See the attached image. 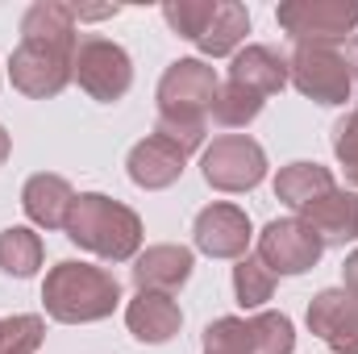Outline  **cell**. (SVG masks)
Segmentation results:
<instances>
[{"label": "cell", "mask_w": 358, "mask_h": 354, "mask_svg": "<svg viewBox=\"0 0 358 354\" xmlns=\"http://www.w3.org/2000/svg\"><path fill=\"white\" fill-rule=\"evenodd\" d=\"M287 80L296 84L300 96L334 108V104H346L350 92H355V76H350V63L338 46H292V59H287Z\"/></svg>", "instance_id": "cell-7"}, {"label": "cell", "mask_w": 358, "mask_h": 354, "mask_svg": "<svg viewBox=\"0 0 358 354\" xmlns=\"http://www.w3.org/2000/svg\"><path fill=\"white\" fill-rule=\"evenodd\" d=\"M192 238H196V250L208 255V259H246V246H250L255 229H250L246 208H238L229 200H217V204L196 213Z\"/></svg>", "instance_id": "cell-10"}, {"label": "cell", "mask_w": 358, "mask_h": 354, "mask_svg": "<svg viewBox=\"0 0 358 354\" xmlns=\"http://www.w3.org/2000/svg\"><path fill=\"white\" fill-rule=\"evenodd\" d=\"M71 204H76V187L63 176L38 171V176L25 179V187H21V208H25V217L38 229H63L67 217H71Z\"/></svg>", "instance_id": "cell-16"}, {"label": "cell", "mask_w": 358, "mask_h": 354, "mask_svg": "<svg viewBox=\"0 0 358 354\" xmlns=\"http://www.w3.org/2000/svg\"><path fill=\"white\" fill-rule=\"evenodd\" d=\"M46 342V321L38 313H17L0 321V354H38Z\"/></svg>", "instance_id": "cell-24"}, {"label": "cell", "mask_w": 358, "mask_h": 354, "mask_svg": "<svg viewBox=\"0 0 358 354\" xmlns=\"http://www.w3.org/2000/svg\"><path fill=\"white\" fill-rule=\"evenodd\" d=\"M71 80L88 92L92 100L113 104V100H121L129 92V84H134V63H129L125 46H117V42H108L100 34H88L76 46Z\"/></svg>", "instance_id": "cell-8"}, {"label": "cell", "mask_w": 358, "mask_h": 354, "mask_svg": "<svg viewBox=\"0 0 358 354\" xmlns=\"http://www.w3.org/2000/svg\"><path fill=\"white\" fill-rule=\"evenodd\" d=\"M321 255H325V242L300 217H275L259 234V259L275 275H304L321 263Z\"/></svg>", "instance_id": "cell-9"}, {"label": "cell", "mask_w": 358, "mask_h": 354, "mask_svg": "<svg viewBox=\"0 0 358 354\" xmlns=\"http://www.w3.org/2000/svg\"><path fill=\"white\" fill-rule=\"evenodd\" d=\"M342 288L358 300V250L355 255H346V263H342Z\"/></svg>", "instance_id": "cell-28"}, {"label": "cell", "mask_w": 358, "mask_h": 354, "mask_svg": "<svg viewBox=\"0 0 358 354\" xmlns=\"http://www.w3.org/2000/svg\"><path fill=\"white\" fill-rule=\"evenodd\" d=\"M338 187V179L329 167H321V163H308V159H300V163H287V167H279V176H275V196L287 204V208H304V204H313V200H321L325 192H334Z\"/></svg>", "instance_id": "cell-19"}, {"label": "cell", "mask_w": 358, "mask_h": 354, "mask_svg": "<svg viewBox=\"0 0 358 354\" xmlns=\"http://www.w3.org/2000/svg\"><path fill=\"white\" fill-rule=\"evenodd\" d=\"M229 84H238V88H246L267 100L275 92H283V84H287V59L279 50L263 46V42L242 46L234 55V63H229Z\"/></svg>", "instance_id": "cell-17"}, {"label": "cell", "mask_w": 358, "mask_h": 354, "mask_svg": "<svg viewBox=\"0 0 358 354\" xmlns=\"http://www.w3.org/2000/svg\"><path fill=\"white\" fill-rule=\"evenodd\" d=\"M192 250L187 246H176V242H159V246H146L138 259H134V283L138 292H179L187 279H192Z\"/></svg>", "instance_id": "cell-15"}, {"label": "cell", "mask_w": 358, "mask_h": 354, "mask_svg": "<svg viewBox=\"0 0 358 354\" xmlns=\"http://www.w3.org/2000/svg\"><path fill=\"white\" fill-rule=\"evenodd\" d=\"M63 234L80 250H88L104 263H129V259L142 255V217L129 204H121V200H113L104 192L76 196Z\"/></svg>", "instance_id": "cell-4"}, {"label": "cell", "mask_w": 358, "mask_h": 354, "mask_svg": "<svg viewBox=\"0 0 358 354\" xmlns=\"http://www.w3.org/2000/svg\"><path fill=\"white\" fill-rule=\"evenodd\" d=\"M125 325H129V334H134L138 342L163 346V342H171L179 334L183 313H179L176 296H167V292H146V288H142V292L125 304Z\"/></svg>", "instance_id": "cell-13"}, {"label": "cell", "mask_w": 358, "mask_h": 354, "mask_svg": "<svg viewBox=\"0 0 358 354\" xmlns=\"http://www.w3.org/2000/svg\"><path fill=\"white\" fill-rule=\"evenodd\" d=\"M292 351H296L292 317H283V313L250 317V354H292Z\"/></svg>", "instance_id": "cell-23"}, {"label": "cell", "mask_w": 358, "mask_h": 354, "mask_svg": "<svg viewBox=\"0 0 358 354\" xmlns=\"http://www.w3.org/2000/svg\"><path fill=\"white\" fill-rule=\"evenodd\" d=\"M204 354H250V321L242 317H217L204 325Z\"/></svg>", "instance_id": "cell-26"}, {"label": "cell", "mask_w": 358, "mask_h": 354, "mask_svg": "<svg viewBox=\"0 0 358 354\" xmlns=\"http://www.w3.org/2000/svg\"><path fill=\"white\" fill-rule=\"evenodd\" d=\"M38 267H42V238L29 225L0 229V271L4 275L29 279V275H38Z\"/></svg>", "instance_id": "cell-20"}, {"label": "cell", "mask_w": 358, "mask_h": 354, "mask_svg": "<svg viewBox=\"0 0 358 354\" xmlns=\"http://www.w3.org/2000/svg\"><path fill=\"white\" fill-rule=\"evenodd\" d=\"M200 176L217 192H250L267 179V150L250 134H221L204 146Z\"/></svg>", "instance_id": "cell-6"}, {"label": "cell", "mask_w": 358, "mask_h": 354, "mask_svg": "<svg viewBox=\"0 0 358 354\" xmlns=\"http://www.w3.org/2000/svg\"><path fill=\"white\" fill-rule=\"evenodd\" d=\"M42 304L59 325H92L113 317V309L121 304V283L108 267L63 259L42 279Z\"/></svg>", "instance_id": "cell-3"}, {"label": "cell", "mask_w": 358, "mask_h": 354, "mask_svg": "<svg viewBox=\"0 0 358 354\" xmlns=\"http://www.w3.org/2000/svg\"><path fill=\"white\" fill-rule=\"evenodd\" d=\"M217 71L204 59H176L163 80H159V125L155 134L167 138L171 146H179L183 155L204 146L208 134V117H213V100H217Z\"/></svg>", "instance_id": "cell-2"}, {"label": "cell", "mask_w": 358, "mask_h": 354, "mask_svg": "<svg viewBox=\"0 0 358 354\" xmlns=\"http://www.w3.org/2000/svg\"><path fill=\"white\" fill-rule=\"evenodd\" d=\"M334 155H338V163L346 171V183L358 187V108L338 117V125H334Z\"/></svg>", "instance_id": "cell-27"}, {"label": "cell", "mask_w": 358, "mask_h": 354, "mask_svg": "<svg viewBox=\"0 0 358 354\" xmlns=\"http://www.w3.org/2000/svg\"><path fill=\"white\" fill-rule=\"evenodd\" d=\"M275 21L292 46H338L358 34V0H287Z\"/></svg>", "instance_id": "cell-5"}, {"label": "cell", "mask_w": 358, "mask_h": 354, "mask_svg": "<svg viewBox=\"0 0 358 354\" xmlns=\"http://www.w3.org/2000/svg\"><path fill=\"white\" fill-rule=\"evenodd\" d=\"M325 246H346L358 238V192H346V187H334L325 192L321 200L304 204L296 213Z\"/></svg>", "instance_id": "cell-12"}, {"label": "cell", "mask_w": 358, "mask_h": 354, "mask_svg": "<svg viewBox=\"0 0 358 354\" xmlns=\"http://www.w3.org/2000/svg\"><path fill=\"white\" fill-rule=\"evenodd\" d=\"M246 34H250V13H246V4H238V0H217V13H213L208 29L200 34L196 50L204 55V63H208V59H225V55H238V46L246 42Z\"/></svg>", "instance_id": "cell-18"}, {"label": "cell", "mask_w": 358, "mask_h": 354, "mask_svg": "<svg viewBox=\"0 0 358 354\" xmlns=\"http://www.w3.org/2000/svg\"><path fill=\"white\" fill-rule=\"evenodd\" d=\"M346 63H350V76H355V84H358V34L346 42Z\"/></svg>", "instance_id": "cell-29"}, {"label": "cell", "mask_w": 358, "mask_h": 354, "mask_svg": "<svg viewBox=\"0 0 358 354\" xmlns=\"http://www.w3.org/2000/svg\"><path fill=\"white\" fill-rule=\"evenodd\" d=\"M80 46L76 8L59 0H38L21 17V42L8 55V80L29 100H50L71 84V59Z\"/></svg>", "instance_id": "cell-1"}, {"label": "cell", "mask_w": 358, "mask_h": 354, "mask_svg": "<svg viewBox=\"0 0 358 354\" xmlns=\"http://www.w3.org/2000/svg\"><path fill=\"white\" fill-rule=\"evenodd\" d=\"M308 330L338 354H358V300L346 288H325L308 304Z\"/></svg>", "instance_id": "cell-11"}, {"label": "cell", "mask_w": 358, "mask_h": 354, "mask_svg": "<svg viewBox=\"0 0 358 354\" xmlns=\"http://www.w3.org/2000/svg\"><path fill=\"white\" fill-rule=\"evenodd\" d=\"M263 96H255V92L238 88V84H221L217 88V100H213V121L217 125H225V129H242V125H250L259 113H263Z\"/></svg>", "instance_id": "cell-22"}, {"label": "cell", "mask_w": 358, "mask_h": 354, "mask_svg": "<svg viewBox=\"0 0 358 354\" xmlns=\"http://www.w3.org/2000/svg\"><path fill=\"white\" fill-rule=\"evenodd\" d=\"M213 13H217V0H163L167 25L176 29L179 38H187V42H200V34L208 29Z\"/></svg>", "instance_id": "cell-25"}, {"label": "cell", "mask_w": 358, "mask_h": 354, "mask_svg": "<svg viewBox=\"0 0 358 354\" xmlns=\"http://www.w3.org/2000/svg\"><path fill=\"white\" fill-rule=\"evenodd\" d=\"M129 179L138 183V187H146V192H163V187H171L179 176H183V167H187V155L171 146L167 138H159V134H146L134 150H129Z\"/></svg>", "instance_id": "cell-14"}, {"label": "cell", "mask_w": 358, "mask_h": 354, "mask_svg": "<svg viewBox=\"0 0 358 354\" xmlns=\"http://www.w3.org/2000/svg\"><path fill=\"white\" fill-rule=\"evenodd\" d=\"M8 150H13V142H8V134H4V125H0V163L8 159Z\"/></svg>", "instance_id": "cell-30"}, {"label": "cell", "mask_w": 358, "mask_h": 354, "mask_svg": "<svg viewBox=\"0 0 358 354\" xmlns=\"http://www.w3.org/2000/svg\"><path fill=\"white\" fill-rule=\"evenodd\" d=\"M275 279L279 275L259 255L238 259V267H234V296H238V304L242 309H263L271 296H275Z\"/></svg>", "instance_id": "cell-21"}]
</instances>
